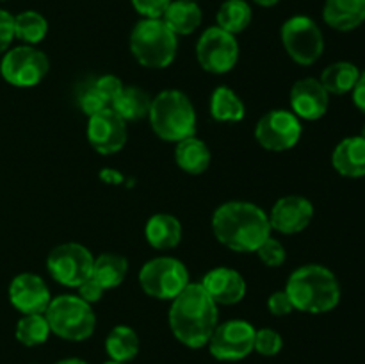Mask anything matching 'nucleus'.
<instances>
[{
	"mask_svg": "<svg viewBox=\"0 0 365 364\" xmlns=\"http://www.w3.org/2000/svg\"><path fill=\"white\" fill-rule=\"evenodd\" d=\"M212 234L228 250L253 253L271 236L267 213L253 202L230 200L214 211Z\"/></svg>",
	"mask_w": 365,
	"mask_h": 364,
	"instance_id": "1",
	"label": "nucleus"
},
{
	"mask_svg": "<svg viewBox=\"0 0 365 364\" xmlns=\"http://www.w3.org/2000/svg\"><path fill=\"white\" fill-rule=\"evenodd\" d=\"M168 321L178 343L187 348H203L220 323V310L200 282H189L171 300Z\"/></svg>",
	"mask_w": 365,
	"mask_h": 364,
	"instance_id": "2",
	"label": "nucleus"
},
{
	"mask_svg": "<svg viewBox=\"0 0 365 364\" xmlns=\"http://www.w3.org/2000/svg\"><path fill=\"white\" fill-rule=\"evenodd\" d=\"M285 293L294 310L307 314H324L334 310L341 302V284L330 268L323 264H303L287 278Z\"/></svg>",
	"mask_w": 365,
	"mask_h": 364,
	"instance_id": "3",
	"label": "nucleus"
},
{
	"mask_svg": "<svg viewBox=\"0 0 365 364\" xmlns=\"http://www.w3.org/2000/svg\"><path fill=\"white\" fill-rule=\"evenodd\" d=\"M148 121L163 141L178 143L196 134V111L180 89H164L152 98Z\"/></svg>",
	"mask_w": 365,
	"mask_h": 364,
	"instance_id": "4",
	"label": "nucleus"
},
{
	"mask_svg": "<svg viewBox=\"0 0 365 364\" xmlns=\"http://www.w3.org/2000/svg\"><path fill=\"white\" fill-rule=\"evenodd\" d=\"M128 45L141 66L163 70L177 57L178 36L164 24L163 18H143L132 29Z\"/></svg>",
	"mask_w": 365,
	"mask_h": 364,
	"instance_id": "5",
	"label": "nucleus"
},
{
	"mask_svg": "<svg viewBox=\"0 0 365 364\" xmlns=\"http://www.w3.org/2000/svg\"><path fill=\"white\" fill-rule=\"evenodd\" d=\"M50 332L64 341H86L96 328V314L91 303L78 295L52 296L45 310Z\"/></svg>",
	"mask_w": 365,
	"mask_h": 364,
	"instance_id": "6",
	"label": "nucleus"
},
{
	"mask_svg": "<svg viewBox=\"0 0 365 364\" xmlns=\"http://www.w3.org/2000/svg\"><path fill=\"white\" fill-rule=\"evenodd\" d=\"M187 266L171 256H159L146 261L139 270V285L155 300H171L189 285Z\"/></svg>",
	"mask_w": 365,
	"mask_h": 364,
	"instance_id": "7",
	"label": "nucleus"
},
{
	"mask_svg": "<svg viewBox=\"0 0 365 364\" xmlns=\"http://www.w3.org/2000/svg\"><path fill=\"white\" fill-rule=\"evenodd\" d=\"M280 39L285 52L294 63L310 66L324 52V36L319 25L307 14H294L284 21Z\"/></svg>",
	"mask_w": 365,
	"mask_h": 364,
	"instance_id": "8",
	"label": "nucleus"
},
{
	"mask_svg": "<svg viewBox=\"0 0 365 364\" xmlns=\"http://www.w3.org/2000/svg\"><path fill=\"white\" fill-rule=\"evenodd\" d=\"M48 68L46 54L32 45L9 49L0 61V75L14 88H34L46 77Z\"/></svg>",
	"mask_w": 365,
	"mask_h": 364,
	"instance_id": "9",
	"label": "nucleus"
},
{
	"mask_svg": "<svg viewBox=\"0 0 365 364\" xmlns=\"http://www.w3.org/2000/svg\"><path fill=\"white\" fill-rule=\"evenodd\" d=\"M95 256L81 243H61L50 250L46 270L50 277L64 288L77 289L91 275Z\"/></svg>",
	"mask_w": 365,
	"mask_h": 364,
	"instance_id": "10",
	"label": "nucleus"
},
{
	"mask_svg": "<svg viewBox=\"0 0 365 364\" xmlns=\"http://www.w3.org/2000/svg\"><path fill=\"white\" fill-rule=\"evenodd\" d=\"M239 54L237 38L217 25L205 29L196 41V59L207 74L225 75L232 71L237 64Z\"/></svg>",
	"mask_w": 365,
	"mask_h": 364,
	"instance_id": "11",
	"label": "nucleus"
},
{
	"mask_svg": "<svg viewBox=\"0 0 365 364\" xmlns=\"http://www.w3.org/2000/svg\"><path fill=\"white\" fill-rule=\"evenodd\" d=\"M302 134V120L291 109L267 111L255 125L257 143L269 152H287L294 148Z\"/></svg>",
	"mask_w": 365,
	"mask_h": 364,
	"instance_id": "12",
	"label": "nucleus"
},
{
	"mask_svg": "<svg viewBox=\"0 0 365 364\" xmlns=\"http://www.w3.org/2000/svg\"><path fill=\"white\" fill-rule=\"evenodd\" d=\"M255 332L257 328L246 320H227L217 323L207 343L210 355L225 363L246 359L253 352Z\"/></svg>",
	"mask_w": 365,
	"mask_h": 364,
	"instance_id": "13",
	"label": "nucleus"
},
{
	"mask_svg": "<svg viewBox=\"0 0 365 364\" xmlns=\"http://www.w3.org/2000/svg\"><path fill=\"white\" fill-rule=\"evenodd\" d=\"M86 134L93 150L102 156H113L127 145V121L113 107H106L88 118Z\"/></svg>",
	"mask_w": 365,
	"mask_h": 364,
	"instance_id": "14",
	"label": "nucleus"
},
{
	"mask_svg": "<svg viewBox=\"0 0 365 364\" xmlns=\"http://www.w3.org/2000/svg\"><path fill=\"white\" fill-rule=\"evenodd\" d=\"M271 231L292 236L303 232L314 218V203L303 195H287L278 198L271 207L269 214Z\"/></svg>",
	"mask_w": 365,
	"mask_h": 364,
	"instance_id": "15",
	"label": "nucleus"
},
{
	"mask_svg": "<svg viewBox=\"0 0 365 364\" xmlns=\"http://www.w3.org/2000/svg\"><path fill=\"white\" fill-rule=\"evenodd\" d=\"M289 103H291V111L299 120L316 121L327 114L328 106H330V93L324 89L319 79H299L292 84Z\"/></svg>",
	"mask_w": 365,
	"mask_h": 364,
	"instance_id": "16",
	"label": "nucleus"
},
{
	"mask_svg": "<svg viewBox=\"0 0 365 364\" xmlns=\"http://www.w3.org/2000/svg\"><path fill=\"white\" fill-rule=\"evenodd\" d=\"M50 300L52 293L39 275L20 273L11 280L9 302L21 314H45Z\"/></svg>",
	"mask_w": 365,
	"mask_h": 364,
	"instance_id": "17",
	"label": "nucleus"
},
{
	"mask_svg": "<svg viewBox=\"0 0 365 364\" xmlns=\"http://www.w3.org/2000/svg\"><path fill=\"white\" fill-rule=\"evenodd\" d=\"M200 284L217 305H235L245 298L248 291L245 277L237 270L228 266H217L207 271Z\"/></svg>",
	"mask_w": 365,
	"mask_h": 364,
	"instance_id": "18",
	"label": "nucleus"
},
{
	"mask_svg": "<svg viewBox=\"0 0 365 364\" xmlns=\"http://www.w3.org/2000/svg\"><path fill=\"white\" fill-rule=\"evenodd\" d=\"M331 166L342 177H365V138L348 136L339 141L331 152Z\"/></svg>",
	"mask_w": 365,
	"mask_h": 364,
	"instance_id": "19",
	"label": "nucleus"
},
{
	"mask_svg": "<svg viewBox=\"0 0 365 364\" xmlns=\"http://www.w3.org/2000/svg\"><path fill=\"white\" fill-rule=\"evenodd\" d=\"M323 20L334 31H355L365 21V0H327Z\"/></svg>",
	"mask_w": 365,
	"mask_h": 364,
	"instance_id": "20",
	"label": "nucleus"
},
{
	"mask_svg": "<svg viewBox=\"0 0 365 364\" xmlns=\"http://www.w3.org/2000/svg\"><path fill=\"white\" fill-rule=\"evenodd\" d=\"M182 234L184 231L180 220L173 214L157 213L145 225L146 243L160 252L177 248L182 241Z\"/></svg>",
	"mask_w": 365,
	"mask_h": 364,
	"instance_id": "21",
	"label": "nucleus"
},
{
	"mask_svg": "<svg viewBox=\"0 0 365 364\" xmlns=\"http://www.w3.org/2000/svg\"><path fill=\"white\" fill-rule=\"evenodd\" d=\"M210 161H212V153H210L209 145L203 139L196 138V134L175 143V163L185 173H203L210 166Z\"/></svg>",
	"mask_w": 365,
	"mask_h": 364,
	"instance_id": "22",
	"label": "nucleus"
},
{
	"mask_svg": "<svg viewBox=\"0 0 365 364\" xmlns=\"http://www.w3.org/2000/svg\"><path fill=\"white\" fill-rule=\"evenodd\" d=\"M163 20L177 36H189L202 25L203 13L198 2L191 0H171Z\"/></svg>",
	"mask_w": 365,
	"mask_h": 364,
	"instance_id": "23",
	"label": "nucleus"
},
{
	"mask_svg": "<svg viewBox=\"0 0 365 364\" xmlns=\"http://www.w3.org/2000/svg\"><path fill=\"white\" fill-rule=\"evenodd\" d=\"M139 335L128 325H116L106 338V352L110 360L130 363L139 353Z\"/></svg>",
	"mask_w": 365,
	"mask_h": 364,
	"instance_id": "24",
	"label": "nucleus"
},
{
	"mask_svg": "<svg viewBox=\"0 0 365 364\" xmlns=\"http://www.w3.org/2000/svg\"><path fill=\"white\" fill-rule=\"evenodd\" d=\"M150 106H152V96L138 86H123L116 100L110 103V107L125 121H138L148 118Z\"/></svg>",
	"mask_w": 365,
	"mask_h": 364,
	"instance_id": "25",
	"label": "nucleus"
},
{
	"mask_svg": "<svg viewBox=\"0 0 365 364\" xmlns=\"http://www.w3.org/2000/svg\"><path fill=\"white\" fill-rule=\"evenodd\" d=\"M360 77V68L355 63H349V61H337V63L328 64L327 68L321 74L319 82L324 86L330 95H346V93H351V89L355 88L356 81Z\"/></svg>",
	"mask_w": 365,
	"mask_h": 364,
	"instance_id": "26",
	"label": "nucleus"
},
{
	"mask_svg": "<svg viewBox=\"0 0 365 364\" xmlns=\"http://www.w3.org/2000/svg\"><path fill=\"white\" fill-rule=\"evenodd\" d=\"M210 116L223 123H235L246 116V106L234 89L228 86H217L210 95Z\"/></svg>",
	"mask_w": 365,
	"mask_h": 364,
	"instance_id": "27",
	"label": "nucleus"
},
{
	"mask_svg": "<svg viewBox=\"0 0 365 364\" xmlns=\"http://www.w3.org/2000/svg\"><path fill=\"white\" fill-rule=\"evenodd\" d=\"M128 271V261L114 252H103L95 257L91 275L103 285V289H114L121 285Z\"/></svg>",
	"mask_w": 365,
	"mask_h": 364,
	"instance_id": "28",
	"label": "nucleus"
},
{
	"mask_svg": "<svg viewBox=\"0 0 365 364\" xmlns=\"http://www.w3.org/2000/svg\"><path fill=\"white\" fill-rule=\"evenodd\" d=\"M253 11L246 0H225L216 13V25L237 36L252 24Z\"/></svg>",
	"mask_w": 365,
	"mask_h": 364,
	"instance_id": "29",
	"label": "nucleus"
},
{
	"mask_svg": "<svg viewBox=\"0 0 365 364\" xmlns=\"http://www.w3.org/2000/svg\"><path fill=\"white\" fill-rule=\"evenodd\" d=\"M48 34V21L38 11H21L14 16V38L24 41V45L36 46Z\"/></svg>",
	"mask_w": 365,
	"mask_h": 364,
	"instance_id": "30",
	"label": "nucleus"
},
{
	"mask_svg": "<svg viewBox=\"0 0 365 364\" xmlns=\"http://www.w3.org/2000/svg\"><path fill=\"white\" fill-rule=\"evenodd\" d=\"M50 325L46 321L45 314H24V316L18 320L16 335L18 343H21L24 346H39L48 339Z\"/></svg>",
	"mask_w": 365,
	"mask_h": 364,
	"instance_id": "31",
	"label": "nucleus"
},
{
	"mask_svg": "<svg viewBox=\"0 0 365 364\" xmlns=\"http://www.w3.org/2000/svg\"><path fill=\"white\" fill-rule=\"evenodd\" d=\"M284 348V338L274 328H259L255 332L253 350L264 357H274Z\"/></svg>",
	"mask_w": 365,
	"mask_h": 364,
	"instance_id": "32",
	"label": "nucleus"
},
{
	"mask_svg": "<svg viewBox=\"0 0 365 364\" xmlns=\"http://www.w3.org/2000/svg\"><path fill=\"white\" fill-rule=\"evenodd\" d=\"M255 253L259 256V259L266 264L267 268H278L285 263L287 259V252H285V246L282 245L278 239L267 238L259 248L255 250Z\"/></svg>",
	"mask_w": 365,
	"mask_h": 364,
	"instance_id": "33",
	"label": "nucleus"
},
{
	"mask_svg": "<svg viewBox=\"0 0 365 364\" xmlns=\"http://www.w3.org/2000/svg\"><path fill=\"white\" fill-rule=\"evenodd\" d=\"M93 88L96 89V93H98L100 96H102L103 100L107 102V106L110 107V103L116 100V96L120 95L121 89H123V82H121L120 77H116V75H100L98 79H95V81H91Z\"/></svg>",
	"mask_w": 365,
	"mask_h": 364,
	"instance_id": "34",
	"label": "nucleus"
},
{
	"mask_svg": "<svg viewBox=\"0 0 365 364\" xmlns=\"http://www.w3.org/2000/svg\"><path fill=\"white\" fill-rule=\"evenodd\" d=\"M77 103H78V107H81L82 113H84L88 118L93 116L95 113H98V111L109 107L107 106L106 100H103L102 96L96 93V89L93 88L91 82H89V84H86L84 88H82V91L78 93Z\"/></svg>",
	"mask_w": 365,
	"mask_h": 364,
	"instance_id": "35",
	"label": "nucleus"
},
{
	"mask_svg": "<svg viewBox=\"0 0 365 364\" xmlns=\"http://www.w3.org/2000/svg\"><path fill=\"white\" fill-rule=\"evenodd\" d=\"M135 13L143 18H163L171 0H130Z\"/></svg>",
	"mask_w": 365,
	"mask_h": 364,
	"instance_id": "36",
	"label": "nucleus"
},
{
	"mask_svg": "<svg viewBox=\"0 0 365 364\" xmlns=\"http://www.w3.org/2000/svg\"><path fill=\"white\" fill-rule=\"evenodd\" d=\"M267 309H269V313L273 314V316L282 318L291 314L292 310H294V305H292L291 298H289V295L285 293V289H282V291L271 293L269 298H267Z\"/></svg>",
	"mask_w": 365,
	"mask_h": 364,
	"instance_id": "37",
	"label": "nucleus"
},
{
	"mask_svg": "<svg viewBox=\"0 0 365 364\" xmlns=\"http://www.w3.org/2000/svg\"><path fill=\"white\" fill-rule=\"evenodd\" d=\"M14 41V16L6 9H0V54L9 50Z\"/></svg>",
	"mask_w": 365,
	"mask_h": 364,
	"instance_id": "38",
	"label": "nucleus"
},
{
	"mask_svg": "<svg viewBox=\"0 0 365 364\" xmlns=\"http://www.w3.org/2000/svg\"><path fill=\"white\" fill-rule=\"evenodd\" d=\"M77 295L81 296L82 300H84V302H88V303H96V302H100V300H102V296H103V293H106V289H103V285L100 284L98 280H96L95 277H93V275H89L88 278H86L84 282H82L81 285H78L77 288Z\"/></svg>",
	"mask_w": 365,
	"mask_h": 364,
	"instance_id": "39",
	"label": "nucleus"
},
{
	"mask_svg": "<svg viewBox=\"0 0 365 364\" xmlns=\"http://www.w3.org/2000/svg\"><path fill=\"white\" fill-rule=\"evenodd\" d=\"M351 95H353V103L359 111H362L365 114V71H360V77L356 81L355 88L351 89Z\"/></svg>",
	"mask_w": 365,
	"mask_h": 364,
	"instance_id": "40",
	"label": "nucleus"
},
{
	"mask_svg": "<svg viewBox=\"0 0 365 364\" xmlns=\"http://www.w3.org/2000/svg\"><path fill=\"white\" fill-rule=\"evenodd\" d=\"M100 178H102L106 184H121L125 181L123 173L116 170H110V168H106V170L100 171Z\"/></svg>",
	"mask_w": 365,
	"mask_h": 364,
	"instance_id": "41",
	"label": "nucleus"
},
{
	"mask_svg": "<svg viewBox=\"0 0 365 364\" xmlns=\"http://www.w3.org/2000/svg\"><path fill=\"white\" fill-rule=\"evenodd\" d=\"M56 364H88L84 359H78V357H68V359L57 360Z\"/></svg>",
	"mask_w": 365,
	"mask_h": 364,
	"instance_id": "42",
	"label": "nucleus"
},
{
	"mask_svg": "<svg viewBox=\"0 0 365 364\" xmlns=\"http://www.w3.org/2000/svg\"><path fill=\"white\" fill-rule=\"evenodd\" d=\"M253 2L260 7H274L280 0H253Z\"/></svg>",
	"mask_w": 365,
	"mask_h": 364,
	"instance_id": "43",
	"label": "nucleus"
},
{
	"mask_svg": "<svg viewBox=\"0 0 365 364\" xmlns=\"http://www.w3.org/2000/svg\"><path fill=\"white\" fill-rule=\"evenodd\" d=\"M103 364H127V363H116V360H107V363H103Z\"/></svg>",
	"mask_w": 365,
	"mask_h": 364,
	"instance_id": "44",
	"label": "nucleus"
},
{
	"mask_svg": "<svg viewBox=\"0 0 365 364\" xmlns=\"http://www.w3.org/2000/svg\"><path fill=\"white\" fill-rule=\"evenodd\" d=\"M360 136H362V138H365V123H364V127H362V132H360Z\"/></svg>",
	"mask_w": 365,
	"mask_h": 364,
	"instance_id": "45",
	"label": "nucleus"
},
{
	"mask_svg": "<svg viewBox=\"0 0 365 364\" xmlns=\"http://www.w3.org/2000/svg\"><path fill=\"white\" fill-rule=\"evenodd\" d=\"M191 2H198V0H191Z\"/></svg>",
	"mask_w": 365,
	"mask_h": 364,
	"instance_id": "46",
	"label": "nucleus"
},
{
	"mask_svg": "<svg viewBox=\"0 0 365 364\" xmlns=\"http://www.w3.org/2000/svg\"><path fill=\"white\" fill-rule=\"evenodd\" d=\"M0 2H4V0H0Z\"/></svg>",
	"mask_w": 365,
	"mask_h": 364,
	"instance_id": "47",
	"label": "nucleus"
}]
</instances>
